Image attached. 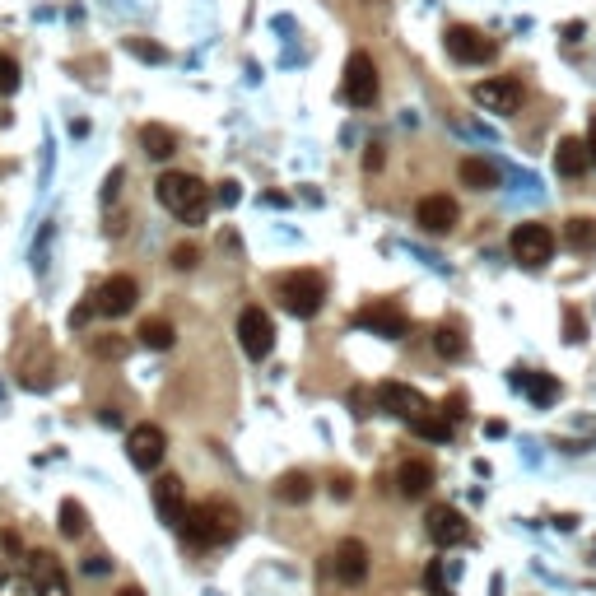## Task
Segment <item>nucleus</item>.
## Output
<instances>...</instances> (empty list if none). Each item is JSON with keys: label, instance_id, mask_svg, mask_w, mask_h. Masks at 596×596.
<instances>
[{"label": "nucleus", "instance_id": "obj_42", "mask_svg": "<svg viewBox=\"0 0 596 596\" xmlns=\"http://www.w3.org/2000/svg\"><path fill=\"white\" fill-rule=\"evenodd\" d=\"M587 154H592V168H596V112H592V126H587Z\"/></svg>", "mask_w": 596, "mask_h": 596}, {"label": "nucleus", "instance_id": "obj_28", "mask_svg": "<svg viewBox=\"0 0 596 596\" xmlns=\"http://www.w3.org/2000/svg\"><path fill=\"white\" fill-rule=\"evenodd\" d=\"M126 350H131V340L126 336H94L89 340V354H98V359H122Z\"/></svg>", "mask_w": 596, "mask_h": 596}, {"label": "nucleus", "instance_id": "obj_13", "mask_svg": "<svg viewBox=\"0 0 596 596\" xmlns=\"http://www.w3.org/2000/svg\"><path fill=\"white\" fill-rule=\"evenodd\" d=\"M354 322L364 326V331H373V336H382V340H406L410 336V317L401 308H392V303H368Z\"/></svg>", "mask_w": 596, "mask_h": 596}, {"label": "nucleus", "instance_id": "obj_37", "mask_svg": "<svg viewBox=\"0 0 596 596\" xmlns=\"http://www.w3.org/2000/svg\"><path fill=\"white\" fill-rule=\"evenodd\" d=\"M84 573H89V578H103V573H112V559L108 555H89L84 559Z\"/></svg>", "mask_w": 596, "mask_h": 596}, {"label": "nucleus", "instance_id": "obj_21", "mask_svg": "<svg viewBox=\"0 0 596 596\" xmlns=\"http://www.w3.org/2000/svg\"><path fill=\"white\" fill-rule=\"evenodd\" d=\"M140 149H145L154 163H168V159L177 154V136L168 131V126L149 122V126H140Z\"/></svg>", "mask_w": 596, "mask_h": 596}, {"label": "nucleus", "instance_id": "obj_40", "mask_svg": "<svg viewBox=\"0 0 596 596\" xmlns=\"http://www.w3.org/2000/svg\"><path fill=\"white\" fill-rule=\"evenodd\" d=\"M0 545H5L10 555H19V550H24V541H19V531H5V536H0Z\"/></svg>", "mask_w": 596, "mask_h": 596}, {"label": "nucleus", "instance_id": "obj_7", "mask_svg": "<svg viewBox=\"0 0 596 596\" xmlns=\"http://www.w3.org/2000/svg\"><path fill=\"white\" fill-rule=\"evenodd\" d=\"M378 410L382 415H396V420H406V424H420L424 415H429V401H424L415 387H406V382H382Z\"/></svg>", "mask_w": 596, "mask_h": 596}, {"label": "nucleus", "instance_id": "obj_20", "mask_svg": "<svg viewBox=\"0 0 596 596\" xmlns=\"http://www.w3.org/2000/svg\"><path fill=\"white\" fill-rule=\"evenodd\" d=\"M457 177L466 191H494L499 187V168L489 159H480V154H466V159L457 163Z\"/></svg>", "mask_w": 596, "mask_h": 596}, {"label": "nucleus", "instance_id": "obj_25", "mask_svg": "<svg viewBox=\"0 0 596 596\" xmlns=\"http://www.w3.org/2000/svg\"><path fill=\"white\" fill-rule=\"evenodd\" d=\"M434 350L443 354V359H461V354H466V336H461V326H438L434 331Z\"/></svg>", "mask_w": 596, "mask_h": 596}, {"label": "nucleus", "instance_id": "obj_26", "mask_svg": "<svg viewBox=\"0 0 596 596\" xmlns=\"http://www.w3.org/2000/svg\"><path fill=\"white\" fill-rule=\"evenodd\" d=\"M564 238H569L573 252H587V247H596V219H587V215L569 219V229H564Z\"/></svg>", "mask_w": 596, "mask_h": 596}, {"label": "nucleus", "instance_id": "obj_35", "mask_svg": "<svg viewBox=\"0 0 596 596\" xmlns=\"http://www.w3.org/2000/svg\"><path fill=\"white\" fill-rule=\"evenodd\" d=\"M196 261H201V252H196L191 243H177L173 247V266H177V271H196Z\"/></svg>", "mask_w": 596, "mask_h": 596}, {"label": "nucleus", "instance_id": "obj_1", "mask_svg": "<svg viewBox=\"0 0 596 596\" xmlns=\"http://www.w3.org/2000/svg\"><path fill=\"white\" fill-rule=\"evenodd\" d=\"M238 508L233 503H219V499H210V503H196V508H187V517H182V541L191 545V550H210V545H224V541H233L238 536Z\"/></svg>", "mask_w": 596, "mask_h": 596}, {"label": "nucleus", "instance_id": "obj_14", "mask_svg": "<svg viewBox=\"0 0 596 596\" xmlns=\"http://www.w3.org/2000/svg\"><path fill=\"white\" fill-rule=\"evenodd\" d=\"M424 531H429V541H434L438 550H452V545L466 541V517H461L452 503H434L429 517H424Z\"/></svg>", "mask_w": 596, "mask_h": 596}, {"label": "nucleus", "instance_id": "obj_10", "mask_svg": "<svg viewBox=\"0 0 596 596\" xmlns=\"http://www.w3.org/2000/svg\"><path fill=\"white\" fill-rule=\"evenodd\" d=\"M238 345H243L247 359H266L275 345V326L261 308H243L238 312Z\"/></svg>", "mask_w": 596, "mask_h": 596}, {"label": "nucleus", "instance_id": "obj_8", "mask_svg": "<svg viewBox=\"0 0 596 596\" xmlns=\"http://www.w3.org/2000/svg\"><path fill=\"white\" fill-rule=\"evenodd\" d=\"M508 247H513V257L522 266H545V261L555 257V233L545 229V224H517Z\"/></svg>", "mask_w": 596, "mask_h": 596}, {"label": "nucleus", "instance_id": "obj_39", "mask_svg": "<svg viewBox=\"0 0 596 596\" xmlns=\"http://www.w3.org/2000/svg\"><path fill=\"white\" fill-rule=\"evenodd\" d=\"M364 163H368V173H378V168H382V145H368Z\"/></svg>", "mask_w": 596, "mask_h": 596}, {"label": "nucleus", "instance_id": "obj_32", "mask_svg": "<svg viewBox=\"0 0 596 596\" xmlns=\"http://www.w3.org/2000/svg\"><path fill=\"white\" fill-rule=\"evenodd\" d=\"M424 587H429L434 596H452V592H447V573H443L438 559H429V569H424Z\"/></svg>", "mask_w": 596, "mask_h": 596}, {"label": "nucleus", "instance_id": "obj_36", "mask_svg": "<svg viewBox=\"0 0 596 596\" xmlns=\"http://www.w3.org/2000/svg\"><path fill=\"white\" fill-rule=\"evenodd\" d=\"M438 415H443V420H452V424H457V420H466V396H461V392H452V396H447V401H443V410H438Z\"/></svg>", "mask_w": 596, "mask_h": 596}, {"label": "nucleus", "instance_id": "obj_24", "mask_svg": "<svg viewBox=\"0 0 596 596\" xmlns=\"http://www.w3.org/2000/svg\"><path fill=\"white\" fill-rule=\"evenodd\" d=\"M140 340H145L149 350H173V340H177V326L168 322V317H145L136 331Z\"/></svg>", "mask_w": 596, "mask_h": 596}, {"label": "nucleus", "instance_id": "obj_9", "mask_svg": "<svg viewBox=\"0 0 596 596\" xmlns=\"http://www.w3.org/2000/svg\"><path fill=\"white\" fill-rule=\"evenodd\" d=\"M163 452H168V438H163L159 424H136L131 434H126V457L136 471H159Z\"/></svg>", "mask_w": 596, "mask_h": 596}, {"label": "nucleus", "instance_id": "obj_3", "mask_svg": "<svg viewBox=\"0 0 596 596\" xmlns=\"http://www.w3.org/2000/svg\"><path fill=\"white\" fill-rule=\"evenodd\" d=\"M275 294H280V308L294 317H317L326 303V280L317 271H289L275 280Z\"/></svg>", "mask_w": 596, "mask_h": 596}, {"label": "nucleus", "instance_id": "obj_41", "mask_svg": "<svg viewBox=\"0 0 596 596\" xmlns=\"http://www.w3.org/2000/svg\"><path fill=\"white\" fill-rule=\"evenodd\" d=\"M331 494H336V499H350V480H345V475H336V480H331Z\"/></svg>", "mask_w": 596, "mask_h": 596}, {"label": "nucleus", "instance_id": "obj_6", "mask_svg": "<svg viewBox=\"0 0 596 596\" xmlns=\"http://www.w3.org/2000/svg\"><path fill=\"white\" fill-rule=\"evenodd\" d=\"M340 94L350 98L354 108H373V103H378V66H373V56L368 52H350Z\"/></svg>", "mask_w": 596, "mask_h": 596}, {"label": "nucleus", "instance_id": "obj_43", "mask_svg": "<svg viewBox=\"0 0 596 596\" xmlns=\"http://www.w3.org/2000/svg\"><path fill=\"white\" fill-rule=\"evenodd\" d=\"M485 434H489V438H503V434H508V424H503V420H489Z\"/></svg>", "mask_w": 596, "mask_h": 596}, {"label": "nucleus", "instance_id": "obj_5", "mask_svg": "<svg viewBox=\"0 0 596 596\" xmlns=\"http://www.w3.org/2000/svg\"><path fill=\"white\" fill-rule=\"evenodd\" d=\"M471 98L485 112H494V117H513V112H522V103H527V89L517 80H508V75H494V80L471 84Z\"/></svg>", "mask_w": 596, "mask_h": 596}, {"label": "nucleus", "instance_id": "obj_22", "mask_svg": "<svg viewBox=\"0 0 596 596\" xmlns=\"http://www.w3.org/2000/svg\"><path fill=\"white\" fill-rule=\"evenodd\" d=\"M312 494H317V480H312L308 471H285L280 480H275V499L280 503H294L298 508V503H308Z\"/></svg>", "mask_w": 596, "mask_h": 596}, {"label": "nucleus", "instance_id": "obj_19", "mask_svg": "<svg viewBox=\"0 0 596 596\" xmlns=\"http://www.w3.org/2000/svg\"><path fill=\"white\" fill-rule=\"evenodd\" d=\"M429 485H434V466H429V461H420V457L401 461V471H396V489H401L406 499H424Z\"/></svg>", "mask_w": 596, "mask_h": 596}, {"label": "nucleus", "instance_id": "obj_11", "mask_svg": "<svg viewBox=\"0 0 596 596\" xmlns=\"http://www.w3.org/2000/svg\"><path fill=\"white\" fill-rule=\"evenodd\" d=\"M94 303L103 317H126V312L140 303V285L131 275H108V280L94 289Z\"/></svg>", "mask_w": 596, "mask_h": 596}, {"label": "nucleus", "instance_id": "obj_15", "mask_svg": "<svg viewBox=\"0 0 596 596\" xmlns=\"http://www.w3.org/2000/svg\"><path fill=\"white\" fill-rule=\"evenodd\" d=\"M457 219H461V210L452 196H420V205H415V224L424 233H434V238L457 229Z\"/></svg>", "mask_w": 596, "mask_h": 596}, {"label": "nucleus", "instance_id": "obj_23", "mask_svg": "<svg viewBox=\"0 0 596 596\" xmlns=\"http://www.w3.org/2000/svg\"><path fill=\"white\" fill-rule=\"evenodd\" d=\"M513 382L536 401V406H555L559 396H564V387H559L550 373H513Z\"/></svg>", "mask_w": 596, "mask_h": 596}, {"label": "nucleus", "instance_id": "obj_12", "mask_svg": "<svg viewBox=\"0 0 596 596\" xmlns=\"http://www.w3.org/2000/svg\"><path fill=\"white\" fill-rule=\"evenodd\" d=\"M28 578H33V592L38 596H70L66 569H61V559L47 555V550H33V555H28Z\"/></svg>", "mask_w": 596, "mask_h": 596}, {"label": "nucleus", "instance_id": "obj_38", "mask_svg": "<svg viewBox=\"0 0 596 596\" xmlns=\"http://www.w3.org/2000/svg\"><path fill=\"white\" fill-rule=\"evenodd\" d=\"M215 201H219V205H233V201H238V182H219Z\"/></svg>", "mask_w": 596, "mask_h": 596}, {"label": "nucleus", "instance_id": "obj_18", "mask_svg": "<svg viewBox=\"0 0 596 596\" xmlns=\"http://www.w3.org/2000/svg\"><path fill=\"white\" fill-rule=\"evenodd\" d=\"M587 168H592V154H587V140H578V136H564L559 140V149H555V173L559 177H583Z\"/></svg>", "mask_w": 596, "mask_h": 596}, {"label": "nucleus", "instance_id": "obj_2", "mask_svg": "<svg viewBox=\"0 0 596 596\" xmlns=\"http://www.w3.org/2000/svg\"><path fill=\"white\" fill-rule=\"evenodd\" d=\"M154 196H159V205L168 210V215H177L182 224H205V215H210V187H205L201 177L191 173H159V182H154Z\"/></svg>", "mask_w": 596, "mask_h": 596}, {"label": "nucleus", "instance_id": "obj_30", "mask_svg": "<svg viewBox=\"0 0 596 596\" xmlns=\"http://www.w3.org/2000/svg\"><path fill=\"white\" fill-rule=\"evenodd\" d=\"M583 340H587V322H583V312L564 308V345H583Z\"/></svg>", "mask_w": 596, "mask_h": 596}, {"label": "nucleus", "instance_id": "obj_29", "mask_svg": "<svg viewBox=\"0 0 596 596\" xmlns=\"http://www.w3.org/2000/svg\"><path fill=\"white\" fill-rule=\"evenodd\" d=\"M61 531H66L70 541H80V536H84V508L75 499L61 503Z\"/></svg>", "mask_w": 596, "mask_h": 596}, {"label": "nucleus", "instance_id": "obj_34", "mask_svg": "<svg viewBox=\"0 0 596 596\" xmlns=\"http://www.w3.org/2000/svg\"><path fill=\"white\" fill-rule=\"evenodd\" d=\"M126 52H136L140 61H163V47L159 42H145V38H126Z\"/></svg>", "mask_w": 596, "mask_h": 596}, {"label": "nucleus", "instance_id": "obj_17", "mask_svg": "<svg viewBox=\"0 0 596 596\" xmlns=\"http://www.w3.org/2000/svg\"><path fill=\"white\" fill-rule=\"evenodd\" d=\"M336 578L345 587H354V583H364L368 578V545L364 541H340L336 545Z\"/></svg>", "mask_w": 596, "mask_h": 596}, {"label": "nucleus", "instance_id": "obj_44", "mask_svg": "<svg viewBox=\"0 0 596 596\" xmlns=\"http://www.w3.org/2000/svg\"><path fill=\"white\" fill-rule=\"evenodd\" d=\"M117 596H145V592H140V587H122V592H117Z\"/></svg>", "mask_w": 596, "mask_h": 596}, {"label": "nucleus", "instance_id": "obj_4", "mask_svg": "<svg viewBox=\"0 0 596 596\" xmlns=\"http://www.w3.org/2000/svg\"><path fill=\"white\" fill-rule=\"evenodd\" d=\"M443 47H447V56H452V61H461V66H489V61L499 56V42L485 38V33H480V28H471V24H452V28H447Z\"/></svg>", "mask_w": 596, "mask_h": 596}, {"label": "nucleus", "instance_id": "obj_16", "mask_svg": "<svg viewBox=\"0 0 596 596\" xmlns=\"http://www.w3.org/2000/svg\"><path fill=\"white\" fill-rule=\"evenodd\" d=\"M154 513H159L163 527H182V517H187V489L177 475H159L154 480Z\"/></svg>", "mask_w": 596, "mask_h": 596}, {"label": "nucleus", "instance_id": "obj_27", "mask_svg": "<svg viewBox=\"0 0 596 596\" xmlns=\"http://www.w3.org/2000/svg\"><path fill=\"white\" fill-rule=\"evenodd\" d=\"M410 429H415V434H420V438H434V443H447V438L457 434V424H452V420H443L438 410H429V415H424L420 424H410Z\"/></svg>", "mask_w": 596, "mask_h": 596}, {"label": "nucleus", "instance_id": "obj_31", "mask_svg": "<svg viewBox=\"0 0 596 596\" xmlns=\"http://www.w3.org/2000/svg\"><path fill=\"white\" fill-rule=\"evenodd\" d=\"M19 89V61L0 52V94H14Z\"/></svg>", "mask_w": 596, "mask_h": 596}, {"label": "nucleus", "instance_id": "obj_33", "mask_svg": "<svg viewBox=\"0 0 596 596\" xmlns=\"http://www.w3.org/2000/svg\"><path fill=\"white\" fill-rule=\"evenodd\" d=\"M345 401H350L354 415H373V410H378V392H364V387H354Z\"/></svg>", "mask_w": 596, "mask_h": 596}]
</instances>
